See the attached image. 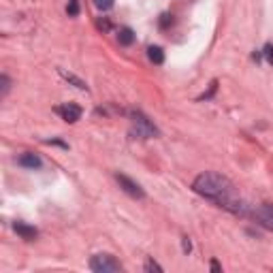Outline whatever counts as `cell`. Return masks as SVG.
<instances>
[{
	"label": "cell",
	"mask_w": 273,
	"mask_h": 273,
	"mask_svg": "<svg viewBox=\"0 0 273 273\" xmlns=\"http://www.w3.org/2000/svg\"><path fill=\"white\" fill-rule=\"evenodd\" d=\"M60 115L64 122H68V124H75L77 120H81V107L73 105V102H68V105L60 107Z\"/></svg>",
	"instance_id": "5"
},
{
	"label": "cell",
	"mask_w": 273,
	"mask_h": 273,
	"mask_svg": "<svg viewBox=\"0 0 273 273\" xmlns=\"http://www.w3.org/2000/svg\"><path fill=\"white\" fill-rule=\"evenodd\" d=\"M194 192H199L201 197L205 199H211L220 203L226 209H233V211H243L241 207V201H237L235 192H233V186L231 181L222 177L218 173H201L197 179H194Z\"/></svg>",
	"instance_id": "1"
},
{
	"label": "cell",
	"mask_w": 273,
	"mask_h": 273,
	"mask_svg": "<svg viewBox=\"0 0 273 273\" xmlns=\"http://www.w3.org/2000/svg\"><path fill=\"white\" fill-rule=\"evenodd\" d=\"M94 6L101 11H109L113 6V0H94Z\"/></svg>",
	"instance_id": "11"
},
{
	"label": "cell",
	"mask_w": 273,
	"mask_h": 273,
	"mask_svg": "<svg viewBox=\"0 0 273 273\" xmlns=\"http://www.w3.org/2000/svg\"><path fill=\"white\" fill-rule=\"evenodd\" d=\"M133 133L136 136H141V139H149V136H156L158 131H156V126L149 122L143 113H133Z\"/></svg>",
	"instance_id": "3"
},
{
	"label": "cell",
	"mask_w": 273,
	"mask_h": 273,
	"mask_svg": "<svg viewBox=\"0 0 273 273\" xmlns=\"http://www.w3.org/2000/svg\"><path fill=\"white\" fill-rule=\"evenodd\" d=\"M96 26H99L101 30H111V22H109L107 17H101L99 22H96Z\"/></svg>",
	"instance_id": "15"
},
{
	"label": "cell",
	"mask_w": 273,
	"mask_h": 273,
	"mask_svg": "<svg viewBox=\"0 0 273 273\" xmlns=\"http://www.w3.org/2000/svg\"><path fill=\"white\" fill-rule=\"evenodd\" d=\"M90 269L96 273H118V271H122V265L109 254H96L92 261H90Z\"/></svg>",
	"instance_id": "2"
},
{
	"label": "cell",
	"mask_w": 273,
	"mask_h": 273,
	"mask_svg": "<svg viewBox=\"0 0 273 273\" xmlns=\"http://www.w3.org/2000/svg\"><path fill=\"white\" fill-rule=\"evenodd\" d=\"M115 179H118L120 188H122V190H124L126 194H131V197H135V199H143V197H145L143 188H141L139 184H136V181H133L131 177H126V175L118 173V175H115Z\"/></svg>",
	"instance_id": "4"
},
{
	"label": "cell",
	"mask_w": 273,
	"mask_h": 273,
	"mask_svg": "<svg viewBox=\"0 0 273 273\" xmlns=\"http://www.w3.org/2000/svg\"><path fill=\"white\" fill-rule=\"evenodd\" d=\"M17 162L22 167H26V169H38V167H41V158H38L36 154H30V152H26V154L19 156Z\"/></svg>",
	"instance_id": "8"
},
{
	"label": "cell",
	"mask_w": 273,
	"mask_h": 273,
	"mask_svg": "<svg viewBox=\"0 0 273 273\" xmlns=\"http://www.w3.org/2000/svg\"><path fill=\"white\" fill-rule=\"evenodd\" d=\"M211 271H213V273H220V271H222V267H220L218 261H211Z\"/></svg>",
	"instance_id": "18"
},
{
	"label": "cell",
	"mask_w": 273,
	"mask_h": 273,
	"mask_svg": "<svg viewBox=\"0 0 273 273\" xmlns=\"http://www.w3.org/2000/svg\"><path fill=\"white\" fill-rule=\"evenodd\" d=\"M133 41H135V32L131 30V28H122L120 32H118V43L120 45H133Z\"/></svg>",
	"instance_id": "10"
},
{
	"label": "cell",
	"mask_w": 273,
	"mask_h": 273,
	"mask_svg": "<svg viewBox=\"0 0 273 273\" xmlns=\"http://www.w3.org/2000/svg\"><path fill=\"white\" fill-rule=\"evenodd\" d=\"M147 58L154 64H162V62H165V51H162V47H156V45H152V47L147 49Z\"/></svg>",
	"instance_id": "9"
},
{
	"label": "cell",
	"mask_w": 273,
	"mask_h": 273,
	"mask_svg": "<svg viewBox=\"0 0 273 273\" xmlns=\"http://www.w3.org/2000/svg\"><path fill=\"white\" fill-rule=\"evenodd\" d=\"M68 15L70 17H75L77 15V13H79V2H77V0H68Z\"/></svg>",
	"instance_id": "12"
},
{
	"label": "cell",
	"mask_w": 273,
	"mask_h": 273,
	"mask_svg": "<svg viewBox=\"0 0 273 273\" xmlns=\"http://www.w3.org/2000/svg\"><path fill=\"white\" fill-rule=\"evenodd\" d=\"M0 83H2V96H4L6 92H9V88H11V86H9V77H4V75H2V79H0Z\"/></svg>",
	"instance_id": "17"
},
{
	"label": "cell",
	"mask_w": 273,
	"mask_h": 273,
	"mask_svg": "<svg viewBox=\"0 0 273 273\" xmlns=\"http://www.w3.org/2000/svg\"><path fill=\"white\" fill-rule=\"evenodd\" d=\"M263 54H265V60H267V64H273V45H265Z\"/></svg>",
	"instance_id": "14"
},
{
	"label": "cell",
	"mask_w": 273,
	"mask_h": 273,
	"mask_svg": "<svg viewBox=\"0 0 273 273\" xmlns=\"http://www.w3.org/2000/svg\"><path fill=\"white\" fill-rule=\"evenodd\" d=\"M171 24H173V15H169V13H162V15H160V28H169Z\"/></svg>",
	"instance_id": "13"
},
{
	"label": "cell",
	"mask_w": 273,
	"mask_h": 273,
	"mask_svg": "<svg viewBox=\"0 0 273 273\" xmlns=\"http://www.w3.org/2000/svg\"><path fill=\"white\" fill-rule=\"evenodd\" d=\"M145 271H156V273H160L162 267H160V265H156L154 261H147V263H145Z\"/></svg>",
	"instance_id": "16"
},
{
	"label": "cell",
	"mask_w": 273,
	"mask_h": 273,
	"mask_svg": "<svg viewBox=\"0 0 273 273\" xmlns=\"http://www.w3.org/2000/svg\"><path fill=\"white\" fill-rule=\"evenodd\" d=\"M13 229H15V233L22 239H26V241H34L36 239V229L34 226H28V224H24V222H15V226H13Z\"/></svg>",
	"instance_id": "6"
},
{
	"label": "cell",
	"mask_w": 273,
	"mask_h": 273,
	"mask_svg": "<svg viewBox=\"0 0 273 273\" xmlns=\"http://www.w3.org/2000/svg\"><path fill=\"white\" fill-rule=\"evenodd\" d=\"M256 218H258V222H261L263 226L273 229V205H263L261 209L256 211Z\"/></svg>",
	"instance_id": "7"
},
{
	"label": "cell",
	"mask_w": 273,
	"mask_h": 273,
	"mask_svg": "<svg viewBox=\"0 0 273 273\" xmlns=\"http://www.w3.org/2000/svg\"><path fill=\"white\" fill-rule=\"evenodd\" d=\"M190 248L192 245H190V241H188V237H184V252H190Z\"/></svg>",
	"instance_id": "19"
}]
</instances>
